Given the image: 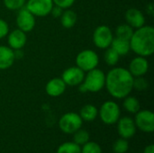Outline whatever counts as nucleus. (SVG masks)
<instances>
[{
  "instance_id": "1",
  "label": "nucleus",
  "mask_w": 154,
  "mask_h": 153,
  "mask_svg": "<svg viewBox=\"0 0 154 153\" xmlns=\"http://www.w3.org/2000/svg\"><path fill=\"white\" fill-rule=\"evenodd\" d=\"M134 77L123 67H113L106 74L105 87L109 95L116 99H124L134 90Z\"/></svg>"
},
{
  "instance_id": "2",
  "label": "nucleus",
  "mask_w": 154,
  "mask_h": 153,
  "mask_svg": "<svg viewBox=\"0 0 154 153\" xmlns=\"http://www.w3.org/2000/svg\"><path fill=\"white\" fill-rule=\"evenodd\" d=\"M129 41L131 50L137 56H152L154 53V28L152 25H143L135 29Z\"/></svg>"
},
{
  "instance_id": "3",
  "label": "nucleus",
  "mask_w": 154,
  "mask_h": 153,
  "mask_svg": "<svg viewBox=\"0 0 154 153\" xmlns=\"http://www.w3.org/2000/svg\"><path fill=\"white\" fill-rule=\"evenodd\" d=\"M106 74L98 68L91 69L85 73L83 82L79 85V90L81 93H97L105 87Z\"/></svg>"
},
{
  "instance_id": "4",
  "label": "nucleus",
  "mask_w": 154,
  "mask_h": 153,
  "mask_svg": "<svg viewBox=\"0 0 154 153\" xmlns=\"http://www.w3.org/2000/svg\"><path fill=\"white\" fill-rule=\"evenodd\" d=\"M98 115L105 124H115L121 116L120 106L115 101H106L101 105L98 110Z\"/></svg>"
},
{
  "instance_id": "5",
  "label": "nucleus",
  "mask_w": 154,
  "mask_h": 153,
  "mask_svg": "<svg viewBox=\"0 0 154 153\" xmlns=\"http://www.w3.org/2000/svg\"><path fill=\"white\" fill-rule=\"evenodd\" d=\"M75 61L76 66L86 73L91 69L97 68L99 64V57L95 50L87 49L78 53Z\"/></svg>"
},
{
  "instance_id": "6",
  "label": "nucleus",
  "mask_w": 154,
  "mask_h": 153,
  "mask_svg": "<svg viewBox=\"0 0 154 153\" xmlns=\"http://www.w3.org/2000/svg\"><path fill=\"white\" fill-rule=\"evenodd\" d=\"M115 35L111 28L107 25L97 26L92 35V41L94 45L100 50H106L110 47Z\"/></svg>"
},
{
  "instance_id": "7",
  "label": "nucleus",
  "mask_w": 154,
  "mask_h": 153,
  "mask_svg": "<svg viewBox=\"0 0 154 153\" xmlns=\"http://www.w3.org/2000/svg\"><path fill=\"white\" fill-rule=\"evenodd\" d=\"M83 120L79 114L69 112L64 114L59 120V127L60 131L67 134H73L82 127Z\"/></svg>"
},
{
  "instance_id": "8",
  "label": "nucleus",
  "mask_w": 154,
  "mask_h": 153,
  "mask_svg": "<svg viewBox=\"0 0 154 153\" xmlns=\"http://www.w3.org/2000/svg\"><path fill=\"white\" fill-rule=\"evenodd\" d=\"M53 5L52 0H27L24 7L35 17H45L51 14Z\"/></svg>"
},
{
  "instance_id": "9",
  "label": "nucleus",
  "mask_w": 154,
  "mask_h": 153,
  "mask_svg": "<svg viewBox=\"0 0 154 153\" xmlns=\"http://www.w3.org/2000/svg\"><path fill=\"white\" fill-rule=\"evenodd\" d=\"M15 23L18 29L27 33L34 29L36 24V17L25 7H23L17 11Z\"/></svg>"
},
{
  "instance_id": "10",
  "label": "nucleus",
  "mask_w": 154,
  "mask_h": 153,
  "mask_svg": "<svg viewBox=\"0 0 154 153\" xmlns=\"http://www.w3.org/2000/svg\"><path fill=\"white\" fill-rule=\"evenodd\" d=\"M134 124L136 128L143 133H152L154 131V115L151 110H139L135 114Z\"/></svg>"
},
{
  "instance_id": "11",
  "label": "nucleus",
  "mask_w": 154,
  "mask_h": 153,
  "mask_svg": "<svg viewBox=\"0 0 154 153\" xmlns=\"http://www.w3.org/2000/svg\"><path fill=\"white\" fill-rule=\"evenodd\" d=\"M85 72L77 66L66 69L61 75L62 80L68 87H78L83 82Z\"/></svg>"
},
{
  "instance_id": "12",
  "label": "nucleus",
  "mask_w": 154,
  "mask_h": 153,
  "mask_svg": "<svg viewBox=\"0 0 154 153\" xmlns=\"http://www.w3.org/2000/svg\"><path fill=\"white\" fill-rule=\"evenodd\" d=\"M150 68V63L147 58L143 56L134 57L129 63L128 70L134 78L143 77L147 74Z\"/></svg>"
},
{
  "instance_id": "13",
  "label": "nucleus",
  "mask_w": 154,
  "mask_h": 153,
  "mask_svg": "<svg viewBox=\"0 0 154 153\" xmlns=\"http://www.w3.org/2000/svg\"><path fill=\"white\" fill-rule=\"evenodd\" d=\"M6 39H7V46L14 50H22L27 42L26 32L21 31L18 28L9 31L8 34L6 35Z\"/></svg>"
},
{
  "instance_id": "14",
  "label": "nucleus",
  "mask_w": 154,
  "mask_h": 153,
  "mask_svg": "<svg viewBox=\"0 0 154 153\" xmlns=\"http://www.w3.org/2000/svg\"><path fill=\"white\" fill-rule=\"evenodd\" d=\"M117 131L119 135L124 139L132 138L136 133L134 120L130 116H124L117 121Z\"/></svg>"
},
{
  "instance_id": "15",
  "label": "nucleus",
  "mask_w": 154,
  "mask_h": 153,
  "mask_svg": "<svg viewBox=\"0 0 154 153\" xmlns=\"http://www.w3.org/2000/svg\"><path fill=\"white\" fill-rule=\"evenodd\" d=\"M125 22L134 30L145 25V15L144 14L136 7L128 8L125 14Z\"/></svg>"
},
{
  "instance_id": "16",
  "label": "nucleus",
  "mask_w": 154,
  "mask_h": 153,
  "mask_svg": "<svg viewBox=\"0 0 154 153\" xmlns=\"http://www.w3.org/2000/svg\"><path fill=\"white\" fill-rule=\"evenodd\" d=\"M67 85L61 78H53L47 82L45 86V92L49 96L58 97L64 94Z\"/></svg>"
},
{
  "instance_id": "17",
  "label": "nucleus",
  "mask_w": 154,
  "mask_h": 153,
  "mask_svg": "<svg viewBox=\"0 0 154 153\" xmlns=\"http://www.w3.org/2000/svg\"><path fill=\"white\" fill-rule=\"evenodd\" d=\"M15 61L14 52L10 47L0 45V70L10 69Z\"/></svg>"
},
{
  "instance_id": "18",
  "label": "nucleus",
  "mask_w": 154,
  "mask_h": 153,
  "mask_svg": "<svg viewBox=\"0 0 154 153\" xmlns=\"http://www.w3.org/2000/svg\"><path fill=\"white\" fill-rule=\"evenodd\" d=\"M110 47L121 57V56H125L131 51V47H130V41L127 40H124L121 38L114 37L112 43Z\"/></svg>"
},
{
  "instance_id": "19",
  "label": "nucleus",
  "mask_w": 154,
  "mask_h": 153,
  "mask_svg": "<svg viewBox=\"0 0 154 153\" xmlns=\"http://www.w3.org/2000/svg\"><path fill=\"white\" fill-rule=\"evenodd\" d=\"M61 25L66 29H70L75 26L77 23L78 16L75 11L71 9H65L62 12V14L60 17Z\"/></svg>"
},
{
  "instance_id": "20",
  "label": "nucleus",
  "mask_w": 154,
  "mask_h": 153,
  "mask_svg": "<svg viewBox=\"0 0 154 153\" xmlns=\"http://www.w3.org/2000/svg\"><path fill=\"white\" fill-rule=\"evenodd\" d=\"M79 115L83 121L93 122L98 115V109L94 105L88 104L80 109Z\"/></svg>"
},
{
  "instance_id": "21",
  "label": "nucleus",
  "mask_w": 154,
  "mask_h": 153,
  "mask_svg": "<svg viewBox=\"0 0 154 153\" xmlns=\"http://www.w3.org/2000/svg\"><path fill=\"white\" fill-rule=\"evenodd\" d=\"M123 106L128 113L134 114V115L141 109L139 100L135 96H133L130 95L124 98Z\"/></svg>"
},
{
  "instance_id": "22",
  "label": "nucleus",
  "mask_w": 154,
  "mask_h": 153,
  "mask_svg": "<svg viewBox=\"0 0 154 153\" xmlns=\"http://www.w3.org/2000/svg\"><path fill=\"white\" fill-rule=\"evenodd\" d=\"M134 29L125 23L119 24L116 28L114 35H115V37L130 41L131 37H132V35L134 33Z\"/></svg>"
},
{
  "instance_id": "23",
  "label": "nucleus",
  "mask_w": 154,
  "mask_h": 153,
  "mask_svg": "<svg viewBox=\"0 0 154 153\" xmlns=\"http://www.w3.org/2000/svg\"><path fill=\"white\" fill-rule=\"evenodd\" d=\"M119 60H120V56L111 47L105 50L104 60L108 67H112V68L116 67L119 62Z\"/></svg>"
},
{
  "instance_id": "24",
  "label": "nucleus",
  "mask_w": 154,
  "mask_h": 153,
  "mask_svg": "<svg viewBox=\"0 0 154 153\" xmlns=\"http://www.w3.org/2000/svg\"><path fill=\"white\" fill-rule=\"evenodd\" d=\"M57 153H81V148L74 142H68L59 146Z\"/></svg>"
},
{
  "instance_id": "25",
  "label": "nucleus",
  "mask_w": 154,
  "mask_h": 153,
  "mask_svg": "<svg viewBox=\"0 0 154 153\" xmlns=\"http://www.w3.org/2000/svg\"><path fill=\"white\" fill-rule=\"evenodd\" d=\"M89 141V133L88 131L79 129L73 133V142L78 145H84Z\"/></svg>"
},
{
  "instance_id": "26",
  "label": "nucleus",
  "mask_w": 154,
  "mask_h": 153,
  "mask_svg": "<svg viewBox=\"0 0 154 153\" xmlns=\"http://www.w3.org/2000/svg\"><path fill=\"white\" fill-rule=\"evenodd\" d=\"M27 0H3L4 5L7 10L18 11L25 6Z\"/></svg>"
},
{
  "instance_id": "27",
  "label": "nucleus",
  "mask_w": 154,
  "mask_h": 153,
  "mask_svg": "<svg viewBox=\"0 0 154 153\" xmlns=\"http://www.w3.org/2000/svg\"><path fill=\"white\" fill-rule=\"evenodd\" d=\"M129 149V144L126 139L121 138L116 140L113 144V151L115 153H125Z\"/></svg>"
},
{
  "instance_id": "28",
  "label": "nucleus",
  "mask_w": 154,
  "mask_h": 153,
  "mask_svg": "<svg viewBox=\"0 0 154 153\" xmlns=\"http://www.w3.org/2000/svg\"><path fill=\"white\" fill-rule=\"evenodd\" d=\"M134 89H136L138 91H144L149 87V82L148 80L143 77H136L134 78Z\"/></svg>"
},
{
  "instance_id": "29",
  "label": "nucleus",
  "mask_w": 154,
  "mask_h": 153,
  "mask_svg": "<svg viewBox=\"0 0 154 153\" xmlns=\"http://www.w3.org/2000/svg\"><path fill=\"white\" fill-rule=\"evenodd\" d=\"M81 153H102V149L97 142L88 141L83 145Z\"/></svg>"
},
{
  "instance_id": "30",
  "label": "nucleus",
  "mask_w": 154,
  "mask_h": 153,
  "mask_svg": "<svg viewBox=\"0 0 154 153\" xmlns=\"http://www.w3.org/2000/svg\"><path fill=\"white\" fill-rule=\"evenodd\" d=\"M75 1L76 0H52L54 5H57L63 10L70 8L75 4Z\"/></svg>"
},
{
  "instance_id": "31",
  "label": "nucleus",
  "mask_w": 154,
  "mask_h": 153,
  "mask_svg": "<svg viewBox=\"0 0 154 153\" xmlns=\"http://www.w3.org/2000/svg\"><path fill=\"white\" fill-rule=\"evenodd\" d=\"M9 25L7 22L2 18H0V40L6 37V35L9 32Z\"/></svg>"
},
{
  "instance_id": "32",
  "label": "nucleus",
  "mask_w": 154,
  "mask_h": 153,
  "mask_svg": "<svg viewBox=\"0 0 154 153\" xmlns=\"http://www.w3.org/2000/svg\"><path fill=\"white\" fill-rule=\"evenodd\" d=\"M62 12H63V9H61L60 7H59L57 5H53L50 14H51L54 18H60V15L62 14Z\"/></svg>"
},
{
  "instance_id": "33",
  "label": "nucleus",
  "mask_w": 154,
  "mask_h": 153,
  "mask_svg": "<svg viewBox=\"0 0 154 153\" xmlns=\"http://www.w3.org/2000/svg\"><path fill=\"white\" fill-rule=\"evenodd\" d=\"M14 52L15 60H20L23 56V52L22 51V50H14Z\"/></svg>"
},
{
  "instance_id": "34",
  "label": "nucleus",
  "mask_w": 154,
  "mask_h": 153,
  "mask_svg": "<svg viewBox=\"0 0 154 153\" xmlns=\"http://www.w3.org/2000/svg\"><path fill=\"white\" fill-rule=\"evenodd\" d=\"M143 153H154V145L153 144H150L148 145L145 149Z\"/></svg>"
},
{
  "instance_id": "35",
  "label": "nucleus",
  "mask_w": 154,
  "mask_h": 153,
  "mask_svg": "<svg viewBox=\"0 0 154 153\" xmlns=\"http://www.w3.org/2000/svg\"><path fill=\"white\" fill-rule=\"evenodd\" d=\"M147 13H148L150 15L153 14V5H152V4H150V5L147 6Z\"/></svg>"
}]
</instances>
